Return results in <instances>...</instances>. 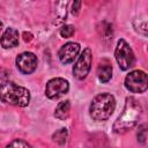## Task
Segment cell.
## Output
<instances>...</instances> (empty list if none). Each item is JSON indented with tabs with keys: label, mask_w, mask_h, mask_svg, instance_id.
<instances>
[{
	"label": "cell",
	"mask_w": 148,
	"mask_h": 148,
	"mask_svg": "<svg viewBox=\"0 0 148 148\" xmlns=\"http://www.w3.org/2000/svg\"><path fill=\"white\" fill-rule=\"evenodd\" d=\"M80 7H81V1H74L73 2V5H72V13H73V15H77L79 14Z\"/></svg>",
	"instance_id": "obj_17"
},
{
	"label": "cell",
	"mask_w": 148,
	"mask_h": 148,
	"mask_svg": "<svg viewBox=\"0 0 148 148\" xmlns=\"http://www.w3.org/2000/svg\"><path fill=\"white\" fill-rule=\"evenodd\" d=\"M79 52H80V44L75 43V42H69V43L64 44L60 47V50L58 52V58L61 64L67 65V64H71L72 61H74V59L77 57Z\"/></svg>",
	"instance_id": "obj_9"
},
{
	"label": "cell",
	"mask_w": 148,
	"mask_h": 148,
	"mask_svg": "<svg viewBox=\"0 0 148 148\" xmlns=\"http://www.w3.org/2000/svg\"><path fill=\"white\" fill-rule=\"evenodd\" d=\"M69 89V83L62 77H53L47 81L45 87V95L50 99L60 97L64 94H67Z\"/></svg>",
	"instance_id": "obj_7"
},
{
	"label": "cell",
	"mask_w": 148,
	"mask_h": 148,
	"mask_svg": "<svg viewBox=\"0 0 148 148\" xmlns=\"http://www.w3.org/2000/svg\"><path fill=\"white\" fill-rule=\"evenodd\" d=\"M37 57L32 52H23L16 58V66L22 74H31L37 68Z\"/></svg>",
	"instance_id": "obj_8"
},
{
	"label": "cell",
	"mask_w": 148,
	"mask_h": 148,
	"mask_svg": "<svg viewBox=\"0 0 148 148\" xmlns=\"http://www.w3.org/2000/svg\"><path fill=\"white\" fill-rule=\"evenodd\" d=\"M125 87L131 92L141 94L148 88V77L143 71H132L125 77Z\"/></svg>",
	"instance_id": "obj_5"
},
{
	"label": "cell",
	"mask_w": 148,
	"mask_h": 148,
	"mask_svg": "<svg viewBox=\"0 0 148 148\" xmlns=\"http://www.w3.org/2000/svg\"><path fill=\"white\" fill-rule=\"evenodd\" d=\"M91 62H92V54L91 50L89 47H86L82 53L79 56L76 62L73 66V75L77 80H83L87 77V75L90 72L91 68Z\"/></svg>",
	"instance_id": "obj_6"
},
{
	"label": "cell",
	"mask_w": 148,
	"mask_h": 148,
	"mask_svg": "<svg viewBox=\"0 0 148 148\" xmlns=\"http://www.w3.org/2000/svg\"><path fill=\"white\" fill-rule=\"evenodd\" d=\"M67 135H68L67 128L62 127V128L58 130L56 133H53V135H52V139H53V141H54V142H57L58 145H64V143L66 142Z\"/></svg>",
	"instance_id": "obj_13"
},
{
	"label": "cell",
	"mask_w": 148,
	"mask_h": 148,
	"mask_svg": "<svg viewBox=\"0 0 148 148\" xmlns=\"http://www.w3.org/2000/svg\"><path fill=\"white\" fill-rule=\"evenodd\" d=\"M1 29H2V22L0 21V31H1Z\"/></svg>",
	"instance_id": "obj_18"
},
{
	"label": "cell",
	"mask_w": 148,
	"mask_h": 148,
	"mask_svg": "<svg viewBox=\"0 0 148 148\" xmlns=\"http://www.w3.org/2000/svg\"><path fill=\"white\" fill-rule=\"evenodd\" d=\"M116 109V99L111 94H99L95 96L90 103L89 113L96 121L108 120Z\"/></svg>",
	"instance_id": "obj_3"
},
{
	"label": "cell",
	"mask_w": 148,
	"mask_h": 148,
	"mask_svg": "<svg viewBox=\"0 0 148 148\" xmlns=\"http://www.w3.org/2000/svg\"><path fill=\"white\" fill-rule=\"evenodd\" d=\"M97 76L101 82H109L112 77V66L109 62H101L97 67Z\"/></svg>",
	"instance_id": "obj_11"
},
{
	"label": "cell",
	"mask_w": 148,
	"mask_h": 148,
	"mask_svg": "<svg viewBox=\"0 0 148 148\" xmlns=\"http://www.w3.org/2000/svg\"><path fill=\"white\" fill-rule=\"evenodd\" d=\"M60 36L61 37H64V38H69V37H72L73 35H74V32H75V29H74V27L72 25V24H66V25H64L61 29H60Z\"/></svg>",
	"instance_id": "obj_15"
},
{
	"label": "cell",
	"mask_w": 148,
	"mask_h": 148,
	"mask_svg": "<svg viewBox=\"0 0 148 148\" xmlns=\"http://www.w3.org/2000/svg\"><path fill=\"white\" fill-rule=\"evenodd\" d=\"M147 139V134H146V126H141L139 132H138V141H140L141 143H145Z\"/></svg>",
	"instance_id": "obj_16"
},
{
	"label": "cell",
	"mask_w": 148,
	"mask_h": 148,
	"mask_svg": "<svg viewBox=\"0 0 148 148\" xmlns=\"http://www.w3.org/2000/svg\"><path fill=\"white\" fill-rule=\"evenodd\" d=\"M114 58L121 71H127L128 68L134 66V62H135V56L132 47L123 38H120L117 43V46L114 50Z\"/></svg>",
	"instance_id": "obj_4"
},
{
	"label": "cell",
	"mask_w": 148,
	"mask_h": 148,
	"mask_svg": "<svg viewBox=\"0 0 148 148\" xmlns=\"http://www.w3.org/2000/svg\"><path fill=\"white\" fill-rule=\"evenodd\" d=\"M69 111H71V103L69 101H62L60 102L54 111V117L58 118L59 120H65L68 118L69 116Z\"/></svg>",
	"instance_id": "obj_12"
},
{
	"label": "cell",
	"mask_w": 148,
	"mask_h": 148,
	"mask_svg": "<svg viewBox=\"0 0 148 148\" xmlns=\"http://www.w3.org/2000/svg\"><path fill=\"white\" fill-rule=\"evenodd\" d=\"M142 114V106L134 97H127L121 114L117 118L113 124V132L125 133L132 130L138 123Z\"/></svg>",
	"instance_id": "obj_1"
},
{
	"label": "cell",
	"mask_w": 148,
	"mask_h": 148,
	"mask_svg": "<svg viewBox=\"0 0 148 148\" xmlns=\"http://www.w3.org/2000/svg\"><path fill=\"white\" fill-rule=\"evenodd\" d=\"M18 31L15 29V28H7L5 30V32L2 34L1 36V39H0V43H1V46L3 49H12V47H15L17 46L18 44Z\"/></svg>",
	"instance_id": "obj_10"
},
{
	"label": "cell",
	"mask_w": 148,
	"mask_h": 148,
	"mask_svg": "<svg viewBox=\"0 0 148 148\" xmlns=\"http://www.w3.org/2000/svg\"><path fill=\"white\" fill-rule=\"evenodd\" d=\"M5 148H31L30 145L28 142H25L24 140L21 139H15L12 142H9Z\"/></svg>",
	"instance_id": "obj_14"
},
{
	"label": "cell",
	"mask_w": 148,
	"mask_h": 148,
	"mask_svg": "<svg viewBox=\"0 0 148 148\" xmlns=\"http://www.w3.org/2000/svg\"><path fill=\"white\" fill-rule=\"evenodd\" d=\"M0 101L9 105L24 108L29 105L30 91L14 82L5 81L0 83Z\"/></svg>",
	"instance_id": "obj_2"
}]
</instances>
